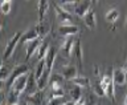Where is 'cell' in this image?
<instances>
[{
    "label": "cell",
    "mask_w": 127,
    "mask_h": 105,
    "mask_svg": "<svg viewBox=\"0 0 127 105\" xmlns=\"http://www.w3.org/2000/svg\"><path fill=\"white\" fill-rule=\"evenodd\" d=\"M21 36H23V35L20 33V32H16V33L9 39V41L7 43V47H5V51H4V55H3V61H7V60L9 59L12 55H13L16 47H17V44L20 43V40H21Z\"/></svg>",
    "instance_id": "cell-1"
},
{
    "label": "cell",
    "mask_w": 127,
    "mask_h": 105,
    "mask_svg": "<svg viewBox=\"0 0 127 105\" xmlns=\"http://www.w3.org/2000/svg\"><path fill=\"white\" fill-rule=\"evenodd\" d=\"M28 80H29V73L23 75L21 77H19V79L13 83V85L9 88V91H11V92H13L15 95H17L19 97H20V95L24 93V92H25V89H27Z\"/></svg>",
    "instance_id": "cell-2"
},
{
    "label": "cell",
    "mask_w": 127,
    "mask_h": 105,
    "mask_svg": "<svg viewBox=\"0 0 127 105\" xmlns=\"http://www.w3.org/2000/svg\"><path fill=\"white\" fill-rule=\"evenodd\" d=\"M28 71H29V67H28L27 64H19V65H16L13 69H12V75H11L9 80L7 81L8 88H11L12 85H13V83H15L19 77H21L23 75L28 73Z\"/></svg>",
    "instance_id": "cell-3"
},
{
    "label": "cell",
    "mask_w": 127,
    "mask_h": 105,
    "mask_svg": "<svg viewBox=\"0 0 127 105\" xmlns=\"http://www.w3.org/2000/svg\"><path fill=\"white\" fill-rule=\"evenodd\" d=\"M53 7H54V12H56V17L62 23V25H70L71 24V13L66 12L65 9H62L58 5L57 1L53 3Z\"/></svg>",
    "instance_id": "cell-4"
},
{
    "label": "cell",
    "mask_w": 127,
    "mask_h": 105,
    "mask_svg": "<svg viewBox=\"0 0 127 105\" xmlns=\"http://www.w3.org/2000/svg\"><path fill=\"white\" fill-rule=\"evenodd\" d=\"M74 43H75V41L73 40V37H66V39H64L61 47H60V52H61V55L64 56V57H67V59H69L70 56H73Z\"/></svg>",
    "instance_id": "cell-5"
},
{
    "label": "cell",
    "mask_w": 127,
    "mask_h": 105,
    "mask_svg": "<svg viewBox=\"0 0 127 105\" xmlns=\"http://www.w3.org/2000/svg\"><path fill=\"white\" fill-rule=\"evenodd\" d=\"M113 80L115 85H125L127 83V72L125 68H117V69L113 71Z\"/></svg>",
    "instance_id": "cell-6"
},
{
    "label": "cell",
    "mask_w": 127,
    "mask_h": 105,
    "mask_svg": "<svg viewBox=\"0 0 127 105\" xmlns=\"http://www.w3.org/2000/svg\"><path fill=\"white\" fill-rule=\"evenodd\" d=\"M60 73H61L64 76V79L67 80V81H73L75 77H78V69H77L75 65H73V64L62 67V69H61Z\"/></svg>",
    "instance_id": "cell-7"
},
{
    "label": "cell",
    "mask_w": 127,
    "mask_h": 105,
    "mask_svg": "<svg viewBox=\"0 0 127 105\" xmlns=\"http://www.w3.org/2000/svg\"><path fill=\"white\" fill-rule=\"evenodd\" d=\"M79 32V28L77 25H74V24H70V25H60L58 27V33L62 36V37H71V36L77 35Z\"/></svg>",
    "instance_id": "cell-8"
},
{
    "label": "cell",
    "mask_w": 127,
    "mask_h": 105,
    "mask_svg": "<svg viewBox=\"0 0 127 105\" xmlns=\"http://www.w3.org/2000/svg\"><path fill=\"white\" fill-rule=\"evenodd\" d=\"M91 3H93V1H90V0H86V1H78L74 13L77 15L78 17L83 19L87 15V12L91 9Z\"/></svg>",
    "instance_id": "cell-9"
},
{
    "label": "cell",
    "mask_w": 127,
    "mask_h": 105,
    "mask_svg": "<svg viewBox=\"0 0 127 105\" xmlns=\"http://www.w3.org/2000/svg\"><path fill=\"white\" fill-rule=\"evenodd\" d=\"M73 56L74 59L77 60V64H78V68H82V61H83V49H82V44H81V40L77 39L74 43V47H73Z\"/></svg>",
    "instance_id": "cell-10"
},
{
    "label": "cell",
    "mask_w": 127,
    "mask_h": 105,
    "mask_svg": "<svg viewBox=\"0 0 127 105\" xmlns=\"http://www.w3.org/2000/svg\"><path fill=\"white\" fill-rule=\"evenodd\" d=\"M42 43V39H37V40H33V41L28 43L27 44V51H25V60H29L34 53H37L40 45Z\"/></svg>",
    "instance_id": "cell-11"
},
{
    "label": "cell",
    "mask_w": 127,
    "mask_h": 105,
    "mask_svg": "<svg viewBox=\"0 0 127 105\" xmlns=\"http://www.w3.org/2000/svg\"><path fill=\"white\" fill-rule=\"evenodd\" d=\"M37 39H40V37H38V33H37V31H36V28H31V29H27L23 33L20 43L21 44H28V43L33 41V40H37Z\"/></svg>",
    "instance_id": "cell-12"
},
{
    "label": "cell",
    "mask_w": 127,
    "mask_h": 105,
    "mask_svg": "<svg viewBox=\"0 0 127 105\" xmlns=\"http://www.w3.org/2000/svg\"><path fill=\"white\" fill-rule=\"evenodd\" d=\"M83 23H85V25L89 28V29H95V27H97V15H95L93 8H91V9L87 12V15L83 17Z\"/></svg>",
    "instance_id": "cell-13"
},
{
    "label": "cell",
    "mask_w": 127,
    "mask_h": 105,
    "mask_svg": "<svg viewBox=\"0 0 127 105\" xmlns=\"http://www.w3.org/2000/svg\"><path fill=\"white\" fill-rule=\"evenodd\" d=\"M57 53H58L57 48L50 47V49H49V52H48V55L45 57V64H46V69L48 71L52 72V69H53V65H54L56 57H57Z\"/></svg>",
    "instance_id": "cell-14"
},
{
    "label": "cell",
    "mask_w": 127,
    "mask_h": 105,
    "mask_svg": "<svg viewBox=\"0 0 127 105\" xmlns=\"http://www.w3.org/2000/svg\"><path fill=\"white\" fill-rule=\"evenodd\" d=\"M105 17H106V21H109V23L111 24V31H114L115 24H117L118 19H119V12H118V9H115V8H111L110 11L106 12Z\"/></svg>",
    "instance_id": "cell-15"
},
{
    "label": "cell",
    "mask_w": 127,
    "mask_h": 105,
    "mask_svg": "<svg viewBox=\"0 0 127 105\" xmlns=\"http://www.w3.org/2000/svg\"><path fill=\"white\" fill-rule=\"evenodd\" d=\"M50 3L46 1V0H38L37 1V7H38V23L44 21V17H45V13L49 8Z\"/></svg>",
    "instance_id": "cell-16"
},
{
    "label": "cell",
    "mask_w": 127,
    "mask_h": 105,
    "mask_svg": "<svg viewBox=\"0 0 127 105\" xmlns=\"http://www.w3.org/2000/svg\"><path fill=\"white\" fill-rule=\"evenodd\" d=\"M34 28H36V31H37L40 39H44V37H45V36L50 32V24L46 23V21L37 23V25H36Z\"/></svg>",
    "instance_id": "cell-17"
},
{
    "label": "cell",
    "mask_w": 127,
    "mask_h": 105,
    "mask_svg": "<svg viewBox=\"0 0 127 105\" xmlns=\"http://www.w3.org/2000/svg\"><path fill=\"white\" fill-rule=\"evenodd\" d=\"M36 88H37V80L34 77V73H29V80H28V84H27V89H25V93L28 96L36 93Z\"/></svg>",
    "instance_id": "cell-18"
},
{
    "label": "cell",
    "mask_w": 127,
    "mask_h": 105,
    "mask_svg": "<svg viewBox=\"0 0 127 105\" xmlns=\"http://www.w3.org/2000/svg\"><path fill=\"white\" fill-rule=\"evenodd\" d=\"M50 49V47H49V43L48 41H42L41 43V45H40L38 48V51H37V60L38 61H42V60H45L46 57V55H48V52H49Z\"/></svg>",
    "instance_id": "cell-19"
},
{
    "label": "cell",
    "mask_w": 127,
    "mask_h": 105,
    "mask_svg": "<svg viewBox=\"0 0 127 105\" xmlns=\"http://www.w3.org/2000/svg\"><path fill=\"white\" fill-rule=\"evenodd\" d=\"M77 4L78 1H71V0H65V1H58V5L65 9L66 12L69 13H74L75 12V8H77Z\"/></svg>",
    "instance_id": "cell-20"
},
{
    "label": "cell",
    "mask_w": 127,
    "mask_h": 105,
    "mask_svg": "<svg viewBox=\"0 0 127 105\" xmlns=\"http://www.w3.org/2000/svg\"><path fill=\"white\" fill-rule=\"evenodd\" d=\"M42 92H44V91H37L36 93L28 96V97H27V101L31 103L32 105H41V104H42V99H44Z\"/></svg>",
    "instance_id": "cell-21"
},
{
    "label": "cell",
    "mask_w": 127,
    "mask_h": 105,
    "mask_svg": "<svg viewBox=\"0 0 127 105\" xmlns=\"http://www.w3.org/2000/svg\"><path fill=\"white\" fill-rule=\"evenodd\" d=\"M69 93H70L71 100L77 103L78 100L82 99V88L78 87V85H74V84H73V85L70 87V89H69Z\"/></svg>",
    "instance_id": "cell-22"
},
{
    "label": "cell",
    "mask_w": 127,
    "mask_h": 105,
    "mask_svg": "<svg viewBox=\"0 0 127 105\" xmlns=\"http://www.w3.org/2000/svg\"><path fill=\"white\" fill-rule=\"evenodd\" d=\"M11 75H12V69L8 68L5 64H3L1 68H0V80H1V83H7L9 80Z\"/></svg>",
    "instance_id": "cell-23"
},
{
    "label": "cell",
    "mask_w": 127,
    "mask_h": 105,
    "mask_svg": "<svg viewBox=\"0 0 127 105\" xmlns=\"http://www.w3.org/2000/svg\"><path fill=\"white\" fill-rule=\"evenodd\" d=\"M70 83H73L74 85H78L81 88H89L90 87V80L87 77H83V76H78V77H75L73 81H70Z\"/></svg>",
    "instance_id": "cell-24"
},
{
    "label": "cell",
    "mask_w": 127,
    "mask_h": 105,
    "mask_svg": "<svg viewBox=\"0 0 127 105\" xmlns=\"http://www.w3.org/2000/svg\"><path fill=\"white\" fill-rule=\"evenodd\" d=\"M46 69V64H45V60H42V61H38L37 67H36V71H34V77L36 80H38L41 76L44 75V72Z\"/></svg>",
    "instance_id": "cell-25"
},
{
    "label": "cell",
    "mask_w": 127,
    "mask_h": 105,
    "mask_svg": "<svg viewBox=\"0 0 127 105\" xmlns=\"http://www.w3.org/2000/svg\"><path fill=\"white\" fill-rule=\"evenodd\" d=\"M50 84H58V85L64 87V84H65V79H64V76L60 73V72H56L50 76Z\"/></svg>",
    "instance_id": "cell-26"
},
{
    "label": "cell",
    "mask_w": 127,
    "mask_h": 105,
    "mask_svg": "<svg viewBox=\"0 0 127 105\" xmlns=\"http://www.w3.org/2000/svg\"><path fill=\"white\" fill-rule=\"evenodd\" d=\"M12 5H13V3L9 1V0H3V1L0 3V11H1V13L8 15L12 9Z\"/></svg>",
    "instance_id": "cell-27"
},
{
    "label": "cell",
    "mask_w": 127,
    "mask_h": 105,
    "mask_svg": "<svg viewBox=\"0 0 127 105\" xmlns=\"http://www.w3.org/2000/svg\"><path fill=\"white\" fill-rule=\"evenodd\" d=\"M93 93L95 96H98V97H105L106 93H105V89L102 88L101 83H97L95 85H93Z\"/></svg>",
    "instance_id": "cell-28"
},
{
    "label": "cell",
    "mask_w": 127,
    "mask_h": 105,
    "mask_svg": "<svg viewBox=\"0 0 127 105\" xmlns=\"http://www.w3.org/2000/svg\"><path fill=\"white\" fill-rule=\"evenodd\" d=\"M65 91L64 88H57V89H50L49 91V99H56V97H64Z\"/></svg>",
    "instance_id": "cell-29"
},
{
    "label": "cell",
    "mask_w": 127,
    "mask_h": 105,
    "mask_svg": "<svg viewBox=\"0 0 127 105\" xmlns=\"http://www.w3.org/2000/svg\"><path fill=\"white\" fill-rule=\"evenodd\" d=\"M66 104L64 97H56V99H49L48 100V105H64Z\"/></svg>",
    "instance_id": "cell-30"
},
{
    "label": "cell",
    "mask_w": 127,
    "mask_h": 105,
    "mask_svg": "<svg viewBox=\"0 0 127 105\" xmlns=\"http://www.w3.org/2000/svg\"><path fill=\"white\" fill-rule=\"evenodd\" d=\"M75 105H86V99L82 97L81 100H78V101L75 103Z\"/></svg>",
    "instance_id": "cell-31"
},
{
    "label": "cell",
    "mask_w": 127,
    "mask_h": 105,
    "mask_svg": "<svg viewBox=\"0 0 127 105\" xmlns=\"http://www.w3.org/2000/svg\"><path fill=\"white\" fill-rule=\"evenodd\" d=\"M64 105H75V101H73V100L71 101H66V104H64Z\"/></svg>",
    "instance_id": "cell-32"
},
{
    "label": "cell",
    "mask_w": 127,
    "mask_h": 105,
    "mask_svg": "<svg viewBox=\"0 0 127 105\" xmlns=\"http://www.w3.org/2000/svg\"><path fill=\"white\" fill-rule=\"evenodd\" d=\"M94 75H95V76H98V75H99V72H98V67H94Z\"/></svg>",
    "instance_id": "cell-33"
},
{
    "label": "cell",
    "mask_w": 127,
    "mask_h": 105,
    "mask_svg": "<svg viewBox=\"0 0 127 105\" xmlns=\"http://www.w3.org/2000/svg\"><path fill=\"white\" fill-rule=\"evenodd\" d=\"M19 105H28V103H25V101H24V103H20Z\"/></svg>",
    "instance_id": "cell-34"
},
{
    "label": "cell",
    "mask_w": 127,
    "mask_h": 105,
    "mask_svg": "<svg viewBox=\"0 0 127 105\" xmlns=\"http://www.w3.org/2000/svg\"><path fill=\"white\" fill-rule=\"evenodd\" d=\"M125 105H127V96L125 97Z\"/></svg>",
    "instance_id": "cell-35"
},
{
    "label": "cell",
    "mask_w": 127,
    "mask_h": 105,
    "mask_svg": "<svg viewBox=\"0 0 127 105\" xmlns=\"http://www.w3.org/2000/svg\"><path fill=\"white\" fill-rule=\"evenodd\" d=\"M125 69L127 71V60H126V64H125Z\"/></svg>",
    "instance_id": "cell-36"
},
{
    "label": "cell",
    "mask_w": 127,
    "mask_h": 105,
    "mask_svg": "<svg viewBox=\"0 0 127 105\" xmlns=\"http://www.w3.org/2000/svg\"><path fill=\"white\" fill-rule=\"evenodd\" d=\"M13 105H19V104H13Z\"/></svg>",
    "instance_id": "cell-37"
},
{
    "label": "cell",
    "mask_w": 127,
    "mask_h": 105,
    "mask_svg": "<svg viewBox=\"0 0 127 105\" xmlns=\"http://www.w3.org/2000/svg\"><path fill=\"white\" fill-rule=\"evenodd\" d=\"M126 27H127V21H126Z\"/></svg>",
    "instance_id": "cell-38"
},
{
    "label": "cell",
    "mask_w": 127,
    "mask_h": 105,
    "mask_svg": "<svg viewBox=\"0 0 127 105\" xmlns=\"http://www.w3.org/2000/svg\"><path fill=\"white\" fill-rule=\"evenodd\" d=\"M97 105H101V104H97Z\"/></svg>",
    "instance_id": "cell-39"
}]
</instances>
